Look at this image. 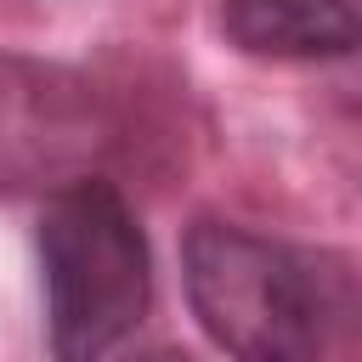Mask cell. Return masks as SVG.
Here are the masks:
<instances>
[{"instance_id":"1","label":"cell","mask_w":362,"mask_h":362,"mask_svg":"<svg viewBox=\"0 0 362 362\" xmlns=\"http://www.w3.org/2000/svg\"><path fill=\"white\" fill-rule=\"evenodd\" d=\"M181 283L226 362H322L345 317V277L328 260L215 215L187 226Z\"/></svg>"},{"instance_id":"2","label":"cell","mask_w":362,"mask_h":362,"mask_svg":"<svg viewBox=\"0 0 362 362\" xmlns=\"http://www.w3.org/2000/svg\"><path fill=\"white\" fill-rule=\"evenodd\" d=\"M40 288L51 362H113L153 300V255L130 198L79 175L40 209Z\"/></svg>"},{"instance_id":"3","label":"cell","mask_w":362,"mask_h":362,"mask_svg":"<svg viewBox=\"0 0 362 362\" xmlns=\"http://www.w3.org/2000/svg\"><path fill=\"white\" fill-rule=\"evenodd\" d=\"M221 34L266 62H334L362 40L351 0H221Z\"/></svg>"},{"instance_id":"4","label":"cell","mask_w":362,"mask_h":362,"mask_svg":"<svg viewBox=\"0 0 362 362\" xmlns=\"http://www.w3.org/2000/svg\"><path fill=\"white\" fill-rule=\"evenodd\" d=\"M119 362H192L187 351H170V345H158V351H136V356H119Z\"/></svg>"}]
</instances>
